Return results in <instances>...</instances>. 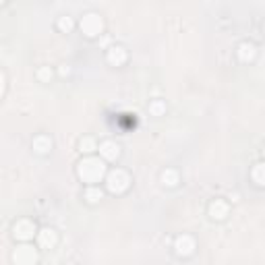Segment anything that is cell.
I'll use <instances>...</instances> for the list:
<instances>
[{"instance_id": "cell-1", "label": "cell", "mask_w": 265, "mask_h": 265, "mask_svg": "<svg viewBox=\"0 0 265 265\" xmlns=\"http://www.w3.org/2000/svg\"><path fill=\"white\" fill-rule=\"evenodd\" d=\"M77 174L83 182H89V184H96L100 182L104 176H106V164H104V158H83L81 162L77 166Z\"/></svg>"}, {"instance_id": "cell-2", "label": "cell", "mask_w": 265, "mask_h": 265, "mask_svg": "<svg viewBox=\"0 0 265 265\" xmlns=\"http://www.w3.org/2000/svg\"><path fill=\"white\" fill-rule=\"evenodd\" d=\"M131 187V176L122 168H114L106 174V189L112 195H120Z\"/></svg>"}, {"instance_id": "cell-3", "label": "cell", "mask_w": 265, "mask_h": 265, "mask_svg": "<svg viewBox=\"0 0 265 265\" xmlns=\"http://www.w3.org/2000/svg\"><path fill=\"white\" fill-rule=\"evenodd\" d=\"M79 25H81V31L85 33L87 38H96L104 29V21H102V17L98 13H87V15H83V19H81Z\"/></svg>"}, {"instance_id": "cell-4", "label": "cell", "mask_w": 265, "mask_h": 265, "mask_svg": "<svg viewBox=\"0 0 265 265\" xmlns=\"http://www.w3.org/2000/svg\"><path fill=\"white\" fill-rule=\"evenodd\" d=\"M33 234H36V224H33L31 220H17L15 222L13 236L17 240H21V243H27V240L33 238Z\"/></svg>"}, {"instance_id": "cell-5", "label": "cell", "mask_w": 265, "mask_h": 265, "mask_svg": "<svg viewBox=\"0 0 265 265\" xmlns=\"http://www.w3.org/2000/svg\"><path fill=\"white\" fill-rule=\"evenodd\" d=\"M13 261L17 265H33L38 261V253H36V249L29 247V245H21L13 253Z\"/></svg>"}, {"instance_id": "cell-6", "label": "cell", "mask_w": 265, "mask_h": 265, "mask_svg": "<svg viewBox=\"0 0 265 265\" xmlns=\"http://www.w3.org/2000/svg\"><path fill=\"white\" fill-rule=\"evenodd\" d=\"M174 251L178 257H189L193 255L195 251V238L189 236V234H180L176 240H174Z\"/></svg>"}, {"instance_id": "cell-7", "label": "cell", "mask_w": 265, "mask_h": 265, "mask_svg": "<svg viewBox=\"0 0 265 265\" xmlns=\"http://www.w3.org/2000/svg\"><path fill=\"white\" fill-rule=\"evenodd\" d=\"M58 243V234L54 228H42L38 232V245L40 249H54Z\"/></svg>"}, {"instance_id": "cell-8", "label": "cell", "mask_w": 265, "mask_h": 265, "mask_svg": "<svg viewBox=\"0 0 265 265\" xmlns=\"http://www.w3.org/2000/svg\"><path fill=\"white\" fill-rule=\"evenodd\" d=\"M100 156L106 159V162H114V159H116L118 156H120V145L116 143V141H102L100 143Z\"/></svg>"}, {"instance_id": "cell-9", "label": "cell", "mask_w": 265, "mask_h": 265, "mask_svg": "<svg viewBox=\"0 0 265 265\" xmlns=\"http://www.w3.org/2000/svg\"><path fill=\"white\" fill-rule=\"evenodd\" d=\"M236 54H238V60H240V62H251V60L257 56V48H255V44L243 42V44L238 46Z\"/></svg>"}, {"instance_id": "cell-10", "label": "cell", "mask_w": 265, "mask_h": 265, "mask_svg": "<svg viewBox=\"0 0 265 265\" xmlns=\"http://www.w3.org/2000/svg\"><path fill=\"white\" fill-rule=\"evenodd\" d=\"M108 62L114 66H120L126 62V50L122 46H110L108 48Z\"/></svg>"}, {"instance_id": "cell-11", "label": "cell", "mask_w": 265, "mask_h": 265, "mask_svg": "<svg viewBox=\"0 0 265 265\" xmlns=\"http://www.w3.org/2000/svg\"><path fill=\"white\" fill-rule=\"evenodd\" d=\"M228 203L226 201H222V199H213L212 203H210V215L213 217V220H224V217L228 215Z\"/></svg>"}, {"instance_id": "cell-12", "label": "cell", "mask_w": 265, "mask_h": 265, "mask_svg": "<svg viewBox=\"0 0 265 265\" xmlns=\"http://www.w3.org/2000/svg\"><path fill=\"white\" fill-rule=\"evenodd\" d=\"M33 149H36L38 154H48L50 149H52V139L48 135H38V137H33Z\"/></svg>"}, {"instance_id": "cell-13", "label": "cell", "mask_w": 265, "mask_h": 265, "mask_svg": "<svg viewBox=\"0 0 265 265\" xmlns=\"http://www.w3.org/2000/svg\"><path fill=\"white\" fill-rule=\"evenodd\" d=\"M251 178L255 180L259 187H265V162H259V164H255L253 166V170H251Z\"/></svg>"}, {"instance_id": "cell-14", "label": "cell", "mask_w": 265, "mask_h": 265, "mask_svg": "<svg viewBox=\"0 0 265 265\" xmlns=\"http://www.w3.org/2000/svg\"><path fill=\"white\" fill-rule=\"evenodd\" d=\"M162 182L166 184V187H174V184H178V172L172 170V168H166L162 172Z\"/></svg>"}, {"instance_id": "cell-15", "label": "cell", "mask_w": 265, "mask_h": 265, "mask_svg": "<svg viewBox=\"0 0 265 265\" xmlns=\"http://www.w3.org/2000/svg\"><path fill=\"white\" fill-rule=\"evenodd\" d=\"M85 199H87L89 203H98V201L102 199V189L96 187V184L87 187V191H85Z\"/></svg>"}, {"instance_id": "cell-16", "label": "cell", "mask_w": 265, "mask_h": 265, "mask_svg": "<svg viewBox=\"0 0 265 265\" xmlns=\"http://www.w3.org/2000/svg\"><path fill=\"white\" fill-rule=\"evenodd\" d=\"M149 112H152L154 116H162V114L166 112V102H164V100H154V102H149Z\"/></svg>"}, {"instance_id": "cell-17", "label": "cell", "mask_w": 265, "mask_h": 265, "mask_svg": "<svg viewBox=\"0 0 265 265\" xmlns=\"http://www.w3.org/2000/svg\"><path fill=\"white\" fill-rule=\"evenodd\" d=\"M79 147H81V152H85V154H91L94 149H98L96 139H91V137H83V139L79 141Z\"/></svg>"}, {"instance_id": "cell-18", "label": "cell", "mask_w": 265, "mask_h": 265, "mask_svg": "<svg viewBox=\"0 0 265 265\" xmlns=\"http://www.w3.org/2000/svg\"><path fill=\"white\" fill-rule=\"evenodd\" d=\"M58 29L64 31V33H68V31L73 29V19L71 17H60L58 19Z\"/></svg>"}, {"instance_id": "cell-19", "label": "cell", "mask_w": 265, "mask_h": 265, "mask_svg": "<svg viewBox=\"0 0 265 265\" xmlns=\"http://www.w3.org/2000/svg\"><path fill=\"white\" fill-rule=\"evenodd\" d=\"M38 79H40V81H50V79H52L50 66H42L40 71H38Z\"/></svg>"}, {"instance_id": "cell-20", "label": "cell", "mask_w": 265, "mask_h": 265, "mask_svg": "<svg viewBox=\"0 0 265 265\" xmlns=\"http://www.w3.org/2000/svg\"><path fill=\"white\" fill-rule=\"evenodd\" d=\"M68 73H71V68H68V66H64V64H62V66H60V75L64 77V75H68Z\"/></svg>"}, {"instance_id": "cell-21", "label": "cell", "mask_w": 265, "mask_h": 265, "mask_svg": "<svg viewBox=\"0 0 265 265\" xmlns=\"http://www.w3.org/2000/svg\"><path fill=\"white\" fill-rule=\"evenodd\" d=\"M263 156H265V145H263Z\"/></svg>"}, {"instance_id": "cell-22", "label": "cell", "mask_w": 265, "mask_h": 265, "mask_svg": "<svg viewBox=\"0 0 265 265\" xmlns=\"http://www.w3.org/2000/svg\"><path fill=\"white\" fill-rule=\"evenodd\" d=\"M263 31H265V23H263Z\"/></svg>"}]
</instances>
